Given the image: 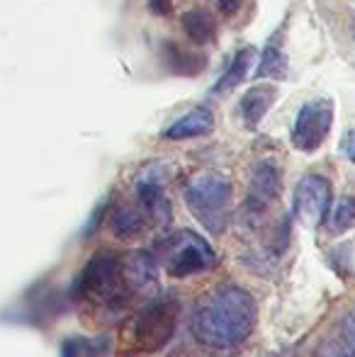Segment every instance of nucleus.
<instances>
[{
    "instance_id": "39448f33",
    "label": "nucleus",
    "mask_w": 355,
    "mask_h": 357,
    "mask_svg": "<svg viewBox=\"0 0 355 357\" xmlns=\"http://www.w3.org/2000/svg\"><path fill=\"white\" fill-rule=\"evenodd\" d=\"M178 301L176 299H153L129 321V345L137 353H156L173 338L178 324Z\"/></svg>"
},
{
    "instance_id": "1a4fd4ad",
    "label": "nucleus",
    "mask_w": 355,
    "mask_h": 357,
    "mask_svg": "<svg viewBox=\"0 0 355 357\" xmlns=\"http://www.w3.org/2000/svg\"><path fill=\"white\" fill-rule=\"evenodd\" d=\"M282 192V175L275 160L261 158L251 165V178H248V195H246V214L261 216L268 212Z\"/></svg>"
},
{
    "instance_id": "2eb2a0df",
    "label": "nucleus",
    "mask_w": 355,
    "mask_h": 357,
    "mask_svg": "<svg viewBox=\"0 0 355 357\" xmlns=\"http://www.w3.org/2000/svg\"><path fill=\"white\" fill-rule=\"evenodd\" d=\"M253 59H256V49L253 47H246V49H241V52L234 56V61H232V66H229V71L219 78V83L214 85V93H229V90H234L239 83H241L243 78L248 75V68H251V63H253Z\"/></svg>"
},
{
    "instance_id": "9d476101",
    "label": "nucleus",
    "mask_w": 355,
    "mask_h": 357,
    "mask_svg": "<svg viewBox=\"0 0 355 357\" xmlns=\"http://www.w3.org/2000/svg\"><path fill=\"white\" fill-rule=\"evenodd\" d=\"M158 260L149 250H132L122 258V275L129 294L151 296L158 289Z\"/></svg>"
},
{
    "instance_id": "f3484780",
    "label": "nucleus",
    "mask_w": 355,
    "mask_h": 357,
    "mask_svg": "<svg viewBox=\"0 0 355 357\" xmlns=\"http://www.w3.org/2000/svg\"><path fill=\"white\" fill-rule=\"evenodd\" d=\"M328 231L331 234H346L355 226V197L346 195L331 209H328Z\"/></svg>"
},
{
    "instance_id": "7ed1b4c3",
    "label": "nucleus",
    "mask_w": 355,
    "mask_h": 357,
    "mask_svg": "<svg viewBox=\"0 0 355 357\" xmlns=\"http://www.w3.org/2000/svg\"><path fill=\"white\" fill-rule=\"evenodd\" d=\"M219 263L217 253L207 238L192 229H180L166 236L158 243V265H163L171 278H192L199 273H209Z\"/></svg>"
},
{
    "instance_id": "9b49d317",
    "label": "nucleus",
    "mask_w": 355,
    "mask_h": 357,
    "mask_svg": "<svg viewBox=\"0 0 355 357\" xmlns=\"http://www.w3.org/2000/svg\"><path fill=\"white\" fill-rule=\"evenodd\" d=\"M149 221L151 219L142 204H119L109 216V229L119 241H137L146 234Z\"/></svg>"
},
{
    "instance_id": "a211bd4d",
    "label": "nucleus",
    "mask_w": 355,
    "mask_h": 357,
    "mask_svg": "<svg viewBox=\"0 0 355 357\" xmlns=\"http://www.w3.org/2000/svg\"><path fill=\"white\" fill-rule=\"evenodd\" d=\"M166 59H168V63L173 66V71H176V73H183V75H195V73H197V68L190 66V61L204 63V59H202V56H197V54H190L188 49L178 47V44H168Z\"/></svg>"
},
{
    "instance_id": "20e7f679",
    "label": "nucleus",
    "mask_w": 355,
    "mask_h": 357,
    "mask_svg": "<svg viewBox=\"0 0 355 357\" xmlns=\"http://www.w3.org/2000/svg\"><path fill=\"white\" fill-rule=\"evenodd\" d=\"M76 291L83 299L103 306H119L129 299L127 284L122 275V260L114 253H95L76 280Z\"/></svg>"
},
{
    "instance_id": "dca6fc26",
    "label": "nucleus",
    "mask_w": 355,
    "mask_h": 357,
    "mask_svg": "<svg viewBox=\"0 0 355 357\" xmlns=\"http://www.w3.org/2000/svg\"><path fill=\"white\" fill-rule=\"evenodd\" d=\"M287 75V56L282 54V49H278L275 44H268L266 52L261 54V63L256 68V78H275L282 80Z\"/></svg>"
},
{
    "instance_id": "412c9836",
    "label": "nucleus",
    "mask_w": 355,
    "mask_h": 357,
    "mask_svg": "<svg viewBox=\"0 0 355 357\" xmlns=\"http://www.w3.org/2000/svg\"><path fill=\"white\" fill-rule=\"evenodd\" d=\"M343 340H346L348 350L355 355V319L343 321Z\"/></svg>"
},
{
    "instance_id": "f8f14e48",
    "label": "nucleus",
    "mask_w": 355,
    "mask_h": 357,
    "mask_svg": "<svg viewBox=\"0 0 355 357\" xmlns=\"http://www.w3.org/2000/svg\"><path fill=\"white\" fill-rule=\"evenodd\" d=\"M214 129V114L209 107H195L188 114H183L180 119L171 124L166 129L163 137L168 142H185V139H195V137H204Z\"/></svg>"
},
{
    "instance_id": "6ab92c4d",
    "label": "nucleus",
    "mask_w": 355,
    "mask_h": 357,
    "mask_svg": "<svg viewBox=\"0 0 355 357\" xmlns=\"http://www.w3.org/2000/svg\"><path fill=\"white\" fill-rule=\"evenodd\" d=\"M98 355H100V345L83 338H68L61 345V357H98Z\"/></svg>"
},
{
    "instance_id": "aec40b11",
    "label": "nucleus",
    "mask_w": 355,
    "mask_h": 357,
    "mask_svg": "<svg viewBox=\"0 0 355 357\" xmlns=\"http://www.w3.org/2000/svg\"><path fill=\"white\" fill-rule=\"evenodd\" d=\"M317 357H355L348 345H338V343H326L322 350H319Z\"/></svg>"
},
{
    "instance_id": "4468645a",
    "label": "nucleus",
    "mask_w": 355,
    "mask_h": 357,
    "mask_svg": "<svg viewBox=\"0 0 355 357\" xmlns=\"http://www.w3.org/2000/svg\"><path fill=\"white\" fill-rule=\"evenodd\" d=\"M183 29L195 44H209L217 37V22L207 10H188L183 15Z\"/></svg>"
},
{
    "instance_id": "4be33fe9",
    "label": "nucleus",
    "mask_w": 355,
    "mask_h": 357,
    "mask_svg": "<svg viewBox=\"0 0 355 357\" xmlns=\"http://www.w3.org/2000/svg\"><path fill=\"white\" fill-rule=\"evenodd\" d=\"M214 3H217V8L222 10L224 15H234V13L241 10L243 0H214Z\"/></svg>"
},
{
    "instance_id": "b1692460",
    "label": "nucleus",
    "mask_w": 355,
    "mask_h": 357,
    "mask_svg": "<svg viewBox=\"0 0 355 357\" xmlns=\"http://www.w3.org/2000/svg\"><path fill=\"white\" fill-rule=\"evenodd\" d=\"M343 151H346L348 160H351V163H355V132L348 134V139H346V146H343Z\"/></svg>"
},
{
    "instance_id": "0eeeda50",
    "label": "nucleus",
    "mask_w": 355,
    "mask_h": 357,
    "mask_svg": "<svg viewBox=\"0 0 355 357\" xmlns=\"http://www.w3.org/2000/svg\"><path fill=\"white\" fill-rule=\"evenodd\" d=\"M166 183H168L166 163H149L139 173L137 183H134L139 204H142L144 212L149 214V219L156 226H168L173 219V207L166 195Z\"/></svg>"
},
{
    "instance_id": "6e6552de",
    "label": "nucleus",
    "mask_w": 355,
    "mask_h": 357,
    "mask_svg": "<svg viewBox=\"0 0 355 357\" xmlns=\"http://www.w3.org/2000/svg\"><path fill=\"white\" fill-rule=\"evenodd\" d=\"M333 202V190L324 175H304L294 190V216L307 229H317L328 216Z\"/></svg>"
},
{
    "instance_id": "ddd939ff",
    "label": "nucleus",
    "mask_w": 355,
    "mask_h": 357,
    "mask_svg": "<svg viewBox=\"0 0 355 357\" xmlns=\"http://www.w3.org/2000/svg\"><path fill=\"white\" fill-rule=\"evenodd\" d=\"M275 98H278V88L275 85H253L251 90H246V95L241 98V117L246 122V127H258L263 122V117L268 114V109L273 107Z\"/></svg>"
},
{
    "instance_id": "423d86ee",
    "label": "nucleus",
    "mask_w": 355,
    "mask_h": 357,
    "mask_svg": "<svg viewBox=\"0 0 355 357\" xmlns=\"http://www.w3.org/2000/svg\"><path fill=\"white\" fill-rule=\"evenodd\" d=\"M333 124V105L326 98L309 100L299 107L292 127V144L297 151L312 153L326 142Z\"/></svg>"
},
{
    "instance_id": "f257e3e1",
    "label": "nucleus",
    "mask_w": 355,
    "mask_h": 357,
    "mask_svg": "<svg viewBox=\"0 0 355 357\" xmlns=\"http://www.w3.org/2000/svg\"><path fill=\"white\" fill-rule=\"evenodd\" d=\"M258 306L251 291L239 284L212 289L192 316V335L207 348L229 350L248 340L256 331Z\"/></svg>"
},
{
    "instance_id": "f03ea898",
    "label": "nucleus",
    "mask_w": 355,
    "mask_h": 357,
    "mask_svg": "<svg viewBox=\"0 0 355 357\" xmlns=\"http://www.w3.org/2000/svg\"><path fill=\"white\" fill-rule=\"evenodd\" d=\"M185 204L192 212L195 219L202 224V229L212 236H222L232 219L234 188L232 180L222 173H195L185 183Z\"/></svg>"
},
{
    "instance_id": "5701e85b",
    "label": "nucleus",
    "mask_w": 355,
    "mask_h": 357,
    "mask_svg": "<svg viewBox=\"0 0 355 357\" xmlns=\"http://www.w3.org/2000/svg\"><path fill=\"white\" fill-rule=\"evenodd\" d=\"M149 8H151L156 15H166V13H171L173 0H149Z\"/></svg>"
}]
</instances>
